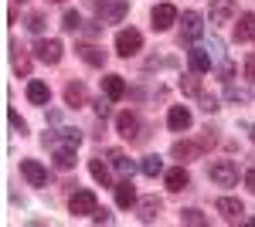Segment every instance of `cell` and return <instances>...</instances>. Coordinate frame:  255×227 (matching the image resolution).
<instances>
[{
    "mask_svg": "<svg viewBox=\"0 0 255 227\" xmlns=\"http://www.w3.org/2000/svg\"><path fill=\"white\" fill-rule=\"evenodd\" d=\"M218 75H221V81H232L235 68H232V65H221V68H218Z\"/></svg>",
    "mask_w": 255,
    "mask_h": 227,
    "instance_id": "obj_37",
    "label": "cell"
},
{
    "mask_svg": "<svg viewBox=\"0 0 255 227\" xmlns=\"http://www.w3.org/2000/svg\"><path fill=\"white\" fill-rule=\"evenodd\" d=\"M252 38H255V14H238L235 41H252Z\"/></svg>",
    "mask_w": 255,
    "mask_h": 227,
    "instance_id": "obj_19",
    "label": "cell"
},
{
    "mask_svg": "<svg viewBox=\"0 0 255 227\" xmlns=\"http://www.w3.org/2000/svg\"><path fill=\"white\" fill-rule=\"evenodd\" d=\"M55 3H65V0H55Z\"/></svg>",
    "mask_w": 255,
    "mask_h": 227,
    "instance_id": "obj_41",
    "label": "cell"
},
{
    "mask_svg": "<svg viewBox=\"0 0 255 227\" xmlns=\"http://www.w3.org/2000/svg\"><path fill=\"white\" fill-rule=\"evenodd\" d=\"M17 3H24V0H17Z\"/></svg>",
    "mask_w": 255,
    "mask_h": 227,
    "instance_id": "obj_42",
    "label": "cell"
},
{
    "mask_svg": "<svg viewBox=\"0 0 255 227\" xmlns=\"http://www.w3.org/2000/svg\"><path fill=\"white\" fill-rule=\"evenodd\" d=\"M191 68H194L197 75L211 72V55H208V51H201V48H194V51H191Z\"/></svg>",
    "mask_w": 255,
    "mask_h": 227,
    "instance_id": "obj_25",
    "label": "cell"
},
{
    "mask_svg": "<svg viewBox=\"0 0 255 227\" xmlns=\"http://www.w3.org/2000/svg\"><path fill=\"white\" fill-rule=\"evenodd\" d=\"M201 34H204V17L197 10H187L180 20V41H197Z\"/></svg>",
    "mask_w": 255,
    "mask_h": 227,
    "instance_id": "obj_7",
    "label": "cell"
},
{
    "mask_svg": "<svg viewBox=\"0 0 255 227\" xmlns=\"http://www.w3.org/2000/svg\"><path fill=\"white\" fill-rule=\"evenodd\" d=\"M139 170L146 173V176H160V173H163V159H160V156H146V159L139 163Z\"/></svg>",
    "mask_w": 255,
    "mask_h": 227,
    "instance_id": "obj_29",
    "label": "cell"
},
{
    "mask_svg": "<svg viewBox=\"0 0 255 227\" xmlns=\"http://www.w3.org/2000/svg\"><path fill=\"white\" fill-rule=\"evenodd\" d=\"M238 14L235 0H211V24H228Z\"/></svg>",
    "mask_w": 255,
    "mask_h": 227,
    "instance_id": "obj_11",
    "label": "cell"
},
{
    "mask_svg": "<svg viewBox=\"0 0 255 227\" xmlns=\"http://www.w3.org/2000/svg\"><path fill=\"white\" fill-rule=\"evenodd\" d=\"M180 224H194V227H204L208 224V217L201 214L197 207H187V210H180Z\"/></svg>",
    "mask_w": 255,
    "mask_h": 227,
    "instance_id": "obj_27",
    "label": "cell"
},
{
    "mask_svg": "<svg viewBox=\"0 0 255 227\" xmlns=\"http://www.w3.org/2000/svg\"><path fill=\"white\" fill-rule=\"evenodd\" d=\"M218 143V136L211 133V129H204V136H201V146H215Z\"/></svg>",
    "mask_w": 255,
    "mask_h": 227,
    "instance_id": "obj_38",
    "label": "cell"
},
{
    "mask_svg": "<svg viewBox=\"0 0 255 227\" xmlns=\"http://www.w3.org/2000/svg\"><path fill=\"white\" fill-rule=\"evenodd\" d=\"M55 166H58V170H72V166H75V150H72V146H58V150H55Z\"/></svg>",
    "mask_w": 255,
    "mask_h": 227,
    "instance_id": "obj_26",
    "label": "cell"
},
{
    "mask_svg": "<svg viewBox=\"0 0 255 227\" xmlns=\"http://www.w3.org/2000/svg\"><path fill=\"white\" fill-rule=\"evenodd\" d=\"M163 183H167V190H174V193H180V190L191 187V173L184 170V163L180 166H174V170L163 173Z\"/></svg>",
    "mask_w": 255,
    "mask_h": 227,
    "instance_id": "obj_12",
    "label": "cell"
},
{
    "mask_svg": "<svg viewBox=\"0 0 255 227\" xmlns=\"http://www.w3.org/2000/svg\"><path fill=\"white\" fill-rule=\"evenodd\" d=\"M245 78L255 81V55H249V61H245Z\"/></svg>",
    "mask_w": 255,
    "mask_h": 227,
    "instance_id": "obj_36",
    "label": "cell"
},
{
    "mask_svg": "<svg viewBox=\"0 0 255 227\" xmlns=\"http://www.w3.org/2000/svg\"><path fill=\"white\" fill-rule=\"evenodd\" d=\"M139 48H143V34H139L136 27H126V31L116 34V55L129 58V55H136Z\"/></svg>",
    "mask_w": 255,
    "mask_h": 227,
    "instance_id": "obj_5",
    "label": "cell"
},
{
    "mask_svg": "<svg viewBox=\"0 0 255 227\" xmlns=\"http://www.w3.org/2000/svg\"><path fill=\"white\" fill-rule=\"evenodd\" d=\"M61 41L58 38H41L38 44H34V55H38V61L41 65H58L61 61Z\"/></svg>",
    "mask_w": 255,
    "mask_h": 227,
    "instance_id": "obj_6",
    "label": "cell"
},
{
    "mask_svg": "<svg viewBox=\"0 0 255 227\" xmlns=\"http://www.w3.org/2000/svg\"><path fill=\"white\" fill-rule=\"evenodd\" d=\"M109 102H113L109 95H106V98H96V115H99V119H106V115H109Z\"/></svg>",
    "mask_w": 255,
    "mask_h": 227,
    "instance_id": "obj_34",
    "label": "cell"
},
{
    "mask_svg": "<svg viewBox=\"0 0 255 227\" xmlns=\"http://www.w3.org/2000/svg\"><path fill=\"white\" fill-rule=\"evenodd\" d=\"M61 27H65L68 34H75V31H82V14H79V10H68V14L61 17Z\"/></svg>",
    "mask_w": 255,
    "mask_h": 227,
    "instance_id": "obj_30",
    "label": "cell"
},
{
    "mask_svg": "<svg viewBox=\"0 0 255 227\" xmlns=\"http://www.w3.org/2000/svg\"><path fill=\"white\" fill-rule=\"evenodd\" d=\"M116 133L123 136V139H129V143H146L150 129L139 126V115L136 112H119L116 115Z\"/></svg>",
    "mask_w": 255,
    "mask_h": 227,
    "instance_id": "obj_1",
    "label": "cell"
},
{
    "mask_svg": "<svg viewBox=\"0 0 255 227\" xmlns=\"http://www.w3.org/2000/svg\"><path fill=\"white\" fill-rule=\"evenodd\" d=\"M174 20H177L174 3H157V7H153V31H170Z\"/></svg>",
    "mask_w": 255,
    "mask_h": 227,
    "instance_id": "obj_8",
    "label": "cell"
},
{
    "mask_svg": "<svg viewBox=\"0 0 255 227\" xmlns=\"http://www.w3.org/2000/svg\"><path fill=\"white\" fill-rule=\"evenodd\" d=\"M68 210H72L75 217H92V214L99 210L96 193H92V190H75L72 200H68Z\"/></svg>",
    "mask_w": 255,
    "mask_h": 227,
    "instance_id": "obj_4",
    "label": "cell"
},
{
    "mask_svg": "<svg viewBox=\"0 0 255 227\" xmlns=\"http://www.w3.org/2000/svg\"><path fill=\"white\" fill-rule=\"evenodd\" d=\"M208 180L218 183V187H235L238 183V166L232 159H215V163L208 166Z\"/></svg>",
    "mask_w": 255,
    "mask_h": 227,
    "instance_id": "obj_2",
    "label": "cell"
},
{
    "mask_svg": "<svg viewBox=\"0 0 255 227\" xmlns=\"http://www.w3.org/2000/svg\"><path fill=\"white\" fill-rule=\"evenodd\" d=\"M10 51H14V72H17L20 78H27V75H31V58H27V51L20 48L17 41L10 44Z\"/></svg>",
    "mask_w": 255,
    "mask_h": 227,
    "instance_id": "obj_21",
    "label": "cell"
},
{
    "mask_svg": "<svg viewBox=\"0 0 255 227\" xmlns=\"http://www.w3.org/2000/svg\"><path fill=\"white\" fill-rule=\"evenodd\" d=\"M160 210H163V200H160V197H143V200H139V221H143V224H153L160 217Z\"/></svg>",
    "mask_w": 255,
    "mask_h": 227,
    "instance_id": "obj_16",
    "label": "cell"
},
{
    "mask_svg": "<svg viewBox=\"0 0 255 227\" xmlns=\"http://www.w3.org/2000/svg\"><path fill=\"white\" fill-rule=\"evenodd\" d=\"M215 210L225 217V221H242V214H245V204L242 200H235V197H221L215 204Z\"/></svg>",
    "mask_w": 255,
    "mask_h": 227,
    "instance_id": "obj_13",
    "label": "cell"
},
{
    "mask_svg": "<svg viewBox=\"0 0 255 227\" xmlns=\"http://www.w3.org/2000/svg\"><path fill=\"white\" fill-rule=\"evenodd\" d=\"M7 119H10V126H14V129H17V133H20V136L27 133V122H24V119H20V115H17V112H14V109H10V112H7Z\"/></svg>",
    "mask_w": 255,
    "mask_h": 227,
    "instance_id": "obj_32",
    "label": "cell"
},
{
    "mask_svg": "<svg viewBox=\"0 0 255 227\" xmlns=\"http://www.w3.org/2000/svg\"><path fill=\"white\" fill-rule=\"evenodd\" d=\"M89 173H92V180H96V183L113 187V173H109V166H106L102 159H89Z\"/></svg>",
    "mask_w": 255,
    "mask_h": 227,
    "instance_id": "obj_22",
    "label": "cell"
},
{
    "mask_svg": "<svg viewBox=\"0 0 255 227\" xmlns=\"http://www.w3.org/2000/svg\"><path fill=\"white\" fill-rule=\"evenodd\" d=\"M197 98H201V109H204V112H215V109H218V98H215V95H204V92H201Z\"/></svg>",
    "mask_w": 255,
    "mask_h": 227,
    "instance_id": "obj_33",
    "label": "cell"
},
{
    "mask_svg": "<svg viewBox=\"0 0 255 227\" xmlns=\"http://www.w3.org/2000/svg\"><path fill=\"white\" fill-rule=\"evenodd\" d=\"M27 31L41 34V31H44V14H31V17H27Z\"/></svg>",
    "mask_w": 255,
    "mask_h": 227,
    "instance_id": "obj_31",
    "label": "cell"
},
{
    "mask_svg": "<svg viewBox=\"0 0 255 227\" xmlns=\"http://www.w3.org/2000/svg\"><path fill=\"white\" fill-rule=\"evenodd\" d=\"M106 156H109V163H113V166H116V170L123 173V176H133V159H129L126 152H119V150H109Z\"/></svg>",
    "mask_w": 255,
    "mask_h": 227,
    "instance_id": "obj_23",
    "label": "cell"
},
{
    "mask_svg": "<svg viewBox=\"0 0 255 227\" xmlns=\"http://www.w3.org/2000/svg\"><path fill=\"white\" fill-rule=\"evenodd\" d=\"M252 143H255V126H252Z\"/></svg>",
    "mask_w": 255,
    "mask_h": 227,
    "instance_id": "obj_40",
    "label": "cell"
},
{
    "mask_svg": "<svg viewBox=\"0 0 255 227\" xmlns=\"http://www.w3.org/2000/svg\"><path fill=\"white\" fill-rule=\"evenodd\" d=\"M245 183H249V190H252V193H255V166H252V170H249V173H245Z\"/></svg>",
    "mask_w": 255,
    "mask_h": 227,
    "instance_id": "obj_39",
    "label": "cell"
},
{
    "mask_svg": "<svg viewBox=\"0 0 255 227\" xmlns=\"http://www.w3.org/2000/svg\"><path fill=\"white\" fill-rule=\"evenodd\" d=\"M92 221H96V224H113V214H109V210H96Z\"/></svg>",
    "mask_w": 255,
    "mask_h": 227,
    "instance_id": "obj_35",
    "label": "cell"
},
{
    "mask_svg": "<svg viewBox=\"0 0 255 227\" xmlns=\"http://www.w3.org/2000/svg\"><path fill=\"white\" fill-rule=\"evenodd\" d=\"M201 152H204V146H201V143H191V139H180V143L170 146V156L180 159V163H191V159H197Z\"/></svg>",
    "mask_w": 255,
    "mask_h": 227,
    "instance_id": "obj_9",
    "label": "cell"
},
{
    "mask_svg": "<svg viewBox=\"0 0 255 227\" xmlns=\"http://www.w3.org/2000/svg\"><path fill=\"white\" fill-rule=\"evenodd\" d=\"M102 88H106V95H109L113 102L126 98V81H123V75H106L102 78Z\"/></svg>",
    "mask_w": 255,
    "mask_h": 227,
    "instance_id": "obj_18",
    "label": "cell"
},
{
    "mask_svg": "<svg viewBox=\"0 0 255 227\" xmlns=\"http://www.w3.org/2000/svg\"><path fill=\"white\" fill-rule=\"evenodd\" d=\"M180 92L184 95H201V78H197V72L180 78Z\"/></svg>",
    "mask_w": 255,
    "mask_h": 227,
    "instance_id": "obj_28",
    "label": "cell"
},
{
    "mask_svg": "<svg viewBox=\"0 0 255 227\" xmlns=\"http://www.w3.org/2000/svg\"><path fill=\"white\" fill-rule=\"evenodd\" d=\"M27 98H31L34 105H48V98H51V88H48L44 81H31V85H27Z\"/></svg>",
    "mask_w": 255,
    "mask_h": 227,
    "instance_id": "obj_24",
    "label": "cell"
},
{
    "mask_svg": "<svg viewBox=\"0 0 255 227\" xmlns=\"http://www.w3.org/2000/svg\"><path fill=\"white\" fill-rule=\"evenodd\" d=\"M65 102H68L72 109H82V105H85V85H82V81H68V85H65Z\"/></svg>",
    "mask_w": 255,
    "mask_h": 227,
    "instance_id": "obj_20",
    "label": "cell"
},
{
    "mask_svg": "<svg viewBox=\"0 0 255 227\" xmlns=\"http://www.w3.org/2000/svg\"><path fill=\"white\" fill-rule=\"evenodd\" d=\"M191 112L184 109V105H170V112H167V126L174 129V133H184V129H191Z\"/></svg>",
    "mask_w": 255,
    "mask_h": 227,
    "instance_id": "obj_14",
    "label": "cell"
},
{
    "mask_svg": "<svg viewBox=\"0 0 255 227\" xmlns=\"http://www.w3.org/2000/svg\"><path fill=\"white\" fill-rule=\"evenodd\" d=\"M79 55H82V61H85V65H92V68H102V65H106V58H109L99 44H82Z\"/></svg>",
    "mask_w": 255,
    "mask_h": 227,
    "instance_id": "obj_17",
    "label": "cell"
},
{
    "mask_svg": "<svg viewBox=\"0 0 255 227\" xmlns=\"http://www.w3.org/2000/svg\"><path fill=\"white\" fill-rule=\"evenodd\" d=\"M126 14H129V0H102L96 7L99 24H119Z\"/></svg>",
    "mask_w": 255,
    "mask_h": 227,
    "instance_id": "obj_3",
    "label": "cell"
},
{
    "mask_svg": "<svg viewBox=\"0 0 255 227\" xmlns=\"http://www.w3.org/2000/svg\"><path fill=\"white\" fill-rule=\"evenodd\" d=\"M113 190H116V204L123 210L133 207V204H139V200H136V187H133V180H129V176H126V180H119Z\"/></svg>",
    "mask_w": 255,
    "mask_h": 227,
    "instance_id": "obj_15",
    "label": "cell"
},
{
    "mask_svg": "<svg viewBox=\"0 0 255 227\" xmlns=\"http://www.w3.org/2000/svg\"><path fill=\"white\" fill-rule=\"evenodd\" d=\"M20 173H24V180L31 187H44L48 183V173H44V166H41L38 159H20Z\"/></svg>",
    "mask_w": 255,
    "mask_h": 227,
    "instance_id": "obj_10",
    "label": "cell"
}]
</instances>
